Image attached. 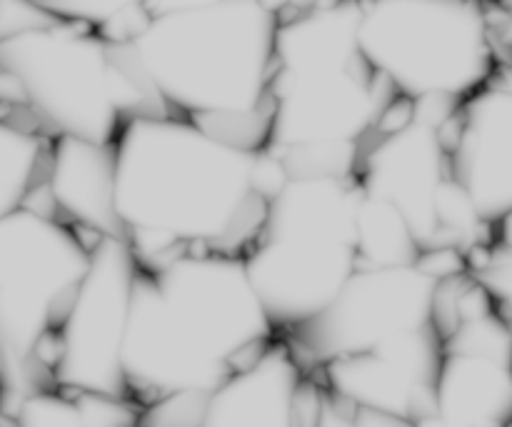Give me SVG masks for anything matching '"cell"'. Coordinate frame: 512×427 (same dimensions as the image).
I'll return each mask as SVG.
<instances>
[{
    "mask_svg": "<svg viewBox=\"0 0 512 427\" xmlns=\"http://www.w3.org/2000/svg\"><path fill=\"white\" fill-rule=\"evenodd\" d=\"M358 203L355 180L333 175L290 178L270 200L243 263L280 335L323 313L358 273Z\"/></svg>",
    "mask_w": 512,
    "mask_h": 427,
    "instance_id": "cell-5",
    "label": "cell"
},
{
    "mask_svg": "<svg viewBox=\"0 0 512 427\" xmlns=\"http://www.w3.org/2000/svg\"><path fill=\"white\" fill-rule=\"evenodd\" d=\"M95 245L53 215L20 208L0 218V413L55 388L58 333Z\"/></svg>",
    "mask_w": 512,
    "mask_h": 427,
    "instance_id": "cell-6",
    "label": "cell"
},
{
    "mask_svg": "<svg viewBox=\"0 0 512 427\" xmlns=\"http://www.w3.org/2000/svg\"><path fill=\"white\" fill-rule=\"evenodd\" d=\"M458 110L395 100L360 155L355 185L403 215L423 255L453 250L468 260L493 228L455 178L448 125Z\"/></svg>",
    "mask_w": 512,
    "mask_h": 427,
    "instance_id": "cell-8",
    "label": "cell"
},
{
    "mask_svg": "<svg viewBox=\"0 0 512 427\" xmlns=\"http://www.w3.org/2000/svg\"><path fill=\"white\" fill-rule=\"evenodd\" d=\"M0 427H15V423H13V420L8 418V415L0 413Z\"/></svg>",
    "mask_w": 512,
    "mask_h": 427,
    "instance_id": "cell-23",
    "label": "cell"
},
{
    "mask_svg": "<svg viewBox=\"0 0 512 427\" xmlns=\"http://www.w3.org/2000/svg\"><path fill=\"white\" fill-rule=\"evenodd\" d=\"M490 23H493L495 43L505 45V48L512 50V3L498 5V8H490Z\"/></svg>",
    "mask_w": 512,
    "mask_h": 427,
    "instance_id": "cell-22",
    "label": "cell"
},
{
    "mask_svg": "<svg viewBox=\"0 0 512 427\" xmlns=\"http://www.w3.org/2000/svg\"><path fill=\"white\" fill-rule=\"evenodd\" d=\"M360 3L283 8L270 83L268 153L290 178L355 180L395 90L360 50Z\"/></svg>",
    "mask_w": 512,
    "mask_h": 427,
    "instance_id": "cell-4",
    "label": "cell"
},
{
    "mask_svg": "<svg viewBox=\"0 0 512 427\" xmlns=\"http://www.w3.org/2000/svg\"><path fill=\"white\" fill-rule=\"evenodd\" d=\"M468 275L488 290L512 328V210L493 225L488 243L470 255Z\"/></svg>",
    "mask_w": 512,
    "mask_h": 427,
    "instance_id": "cell-20",
    "label": "cell"
},
{
    "mask_svg": "<svg viewBox=\"0 0 512 427\" xmlns=\"http://www.w3.org/2000/svg\"><path fill=\"white\" fill-rule=\"evenodd\" d=\"M53 140L18 125L0 123V218L25 205L45 183Z\"/></svg>",
    "mask_w": 512,
    "mask_h": 427,
    "instance_id": "cell-19",
    "label": "cell"
},
{
    "mask_svg": "<svg viewBox=\"0 0 512 427\" xmlns=\"http://www.w3.org/2000/svg\"><path fill=\"white\" fill-rule=\"evenodd\" d=\"M13 423L15 427H138L140 405L130 398L45 388L20 403Z\"/></svg>",
    "mask_w": 512,
    "mask_h": 427,
    "instance_id": "cell-17",
    "label": "cell"
},
{
    "mask_svg": "<svg viewBox=\"0 0 512 427\" xmlns=\"http://www.w3.org/2000/svg\"><path fill=\"white\" fill-rule=\"evenodd\" d=\"M280 18L283 5L253 0L150 3L145 28L113 48L165 113L265 150Z\"/></svg>",
    "mask_w": 512,
    "mask_h": 427,
    "instance_id": "cell-2",
    "label": "cell"
},
{
    "mask_svg": "<svg viewBox=\"0 0 512 427\" xmlns=\"http://www.w3.org/2000/svg\"><path fill=\"white\" fill-rule=\"evenodd\" d=\"M290 175L178 115H140L115 140V215L140 268L183 255L245 258Z\"/></svg>",
    "mask_w": 512,
    "mask_h": 427,
    "instance_id": "cell-1",
    "label": "cell"
},
{
    "mask_svg": "<svg viewBox=\"0 0 512 427\" xmlns=\"http://www.w3.org/2000/svg\"><path fill=\"white\" fill-rule=\"evenodd\" d=\"M360 190V188H358ZM423 258L413 230L403 215L385 200L360 193L358 260L360 268H400Z\"/></svg>",
    "mask_w": 512,
    "mask_h": 427,
    "instance_id": "cell-18",
    "label": "cell"
},
{
    "mask_svg": "<svg viewBox=\"0 0 512 427\" xmlns=\"http://www.w3.org/2000/svg\"><path fill=\"white\" fill-rule=\"evenodd\" d=\"M320 385L283 338L205 400L198 427H313Z\"/></svg>",
    "mask_w": 512,
    "mask_h": 427,
    "instance_id": "cell-15",
    "label": "cell"
},
{
    "mask_svg": "<svg viewBox=\"0 0 512 427\" xmlns=\"http://www.w3.org/2000/svg\"><path fill=\"white\" fill-rule=\"evenodd\" d=\"M45 188L55 215L85 240L98 245L103 238H123L115 215V143L53 140Z\"/></svg>",
    "mask_w": 512,
    "mask_h": 427,
    "instance_id": "cell-16",
    "label": "cell"
},
{
    "mask_svg": "<svg viewBox=\"0 0 512 427\" xmlns=\"http://www.w3.org/2000/svg\"><path fill=\"white\" fill-rule=\"evenodd\" d=\"M443 360L428 418L415 427H512V328L468 273L435 300Z\"/></svg>",
    "mask_w": 512,
    "mask_h": 427,
    "instance_id": "cell-10",
    "label": "cell"
},
{
    "mask_svg": "<svg viewBox=\"0 0 512 427\" xmlns=\"http://www.w3.org/2000/svg\"><path fill=\"white\" fill-rule=\"evenodd\" d=\"M280 338L243 258L183 255L135 285L123 373L143 405L208 395Z\"/></svg>",
    "mask_w": 512,
    "mask_h": 427,
    "instance_id": "cell-3",
    "label": "cell"
},
{
    "mask_svg": "<svg viewBox=\"0 0 512 427\" xmlns=\"http://www.w3.org/2000/svg\"><path fill=\"white\" fill-rule=\"evenodd\" d=\"M360 50L408 103L460 108L498 73L488 5L455 0L360 3Z\"/></svg>",
    "mask_w": 512,
    "mask_h": 427,
    "instance_id": "cell-9",
    "label": "cell"
},
{
    "mask_svg": "<svg viewBox=\"0 0 512 427\" xmlns=\"http://www.w3.org/2000/svg\"><path fill=\"white\" fill-rule=\"evenodd\" d=\"M0 68L13 75L25 110L50 140L113 145L128 120L168 115L120 63L113 43L58 15L0 40Z\"/></svg>",
    "mask_w": 512,
    "mask_h": 427,
    "instance_id": "cell-7",
    "label": "cell"
},
{
    "mask_svg": "<svg viewBox=\"0 0 512 427\" xmlns=\"http://www.w3.org/2000/svg\"><path fill=\"white\" fill-rule=\"evenodd\" d=\"M318 383V380H315ZM313 427H415L408 420L390 418V415L370 413V410L350 408V405L340 403L333 395L325 393L320 388V405L318 415H315Z\"/></svg>",
    "mask_w": 512,
    "mask_h": 427,
    "instance_id": "cell-21",
    "label": "cell"
},
{
    "mask_svg": "<svg viewBox=\"0 0 512 427\" xmlns=\"http://www.w3.org/2000/svg\"><path fill=\"white\" fill-rule=\"evenodd\" d=\"M458 183L493 228L512 210V85L493 75L448 125Z\"/></svg>",
    "mask_w": 512,
    "mask_h": 427,
    "instance_id": "cell-14",
    "label": "cell"
},
{
    "mask_svg": "<svg viewBox=\"0 0 512 427\" xmlns=\"http://www.w3.org/2000/svg\"><path fill=\"white\" fill-rule=\"evenodd\" d=\"M140 273L143 268L123 238H103L95 245L88 273L55 333V388L128 398L123 348Z\"/></svg>",
    "mask_w": 512,
    "mask_h": 427,
    "instance_id": "cell-12",
    "label": "cell"
},
{
    "mask_svg": "<svg viewBox=\"0 0 512 427\" xmlns=\"http://www.w3.org/2000/svg\"><path fill=\"white\" fill-rule=\"evenodd\" d=\"M440 283L443 278L423 260L400 268H358L323 313L280 338L300 368L315 375L398 335L433 328Z\"/></svg>",
    "mask_w": 512,
    "mask_h": 427,
    "instance_id": "cell-11",
    "label": "cell"
},
{
    "mask_svg": "<svg viewBox=\"0 0 512 427\" xmlns=\"http://www.w3.org/2000/svg\"><path fill=\"white\" fill-rule=\"evenodd\" d=\"M443 360L438 328L398 335L355 358L325 365L310 375L340 403L370 413L390 415L418 425L428 418Z\"/></svg>",
    "mask_w": 512,
    "mask_h": 427,
    "instance_id": "cell-13",
    "label": "cell"
}]
</instances>
